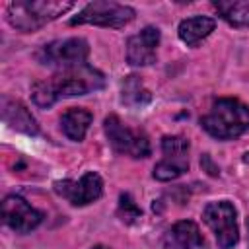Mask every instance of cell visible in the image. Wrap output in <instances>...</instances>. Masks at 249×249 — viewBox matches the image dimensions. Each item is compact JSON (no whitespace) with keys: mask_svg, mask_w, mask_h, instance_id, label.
Returning <instances> with one entry per match:
<instances>
[{"mask_svg":"<svg viewBox=\"0 0 249 249\" xmlns=\"http://www.w3.org/2000/svg\"><path fill=\"white\" fill-rule=\"evenodd\" d=\"M105 86V78L91 66H78L68 70H58L54 76L47 80H37L31 86V99L37 107H51L60 97H76L86 95L89 91L101 89Z\"/></svg>","mask_w":249,"mask_h":249,"instance_id":"6da1fadb","label":"cell"},{"mask_svg":"<svg viewBox=\"0 0 249 249\" xmlns=\"http://www.w3.org/2000/svg\"><path fill=\"white\" fill-rule=\"evenodd\" d=\"M200 126L216 140H233L249 130V105L233 97H218L200 117Z\"/></svg>","mask_w":249,"mask_h":249,"instance_id":"7a4b0ae2","label":"cell"},{"mask_svg":"<svg viewBox=\"0 0 249 249\" xmlns=\"http://www.w3.org/2000/svg\"><path fill=\"white\" fill-rule=\"evenodd\" d=\"M72 8L74 2L62 0H16L8 4L6 18L14 29L33 33Z\"/></svg>","mask_w":249,"mask_h":249,"instance_id":"3957f363","label":"cell"},{"mask_svg":"<svg viewBox=\"0 0 249 249\" xmlns=\"http://www.w3.org/2000/svg\"><path fill=\"white\" fill-rule=\"evenodd\" d=\"M136 12L119 2L95 0L86 4L74 18H70V25H99V27H124L134 19Z\"/></svg>","mask_w":249,"mask_h":249,"instance_id":"277c9868","label":"cell"},{"mask_svg":"<svg viewBox=\"0 0 249 249\" xmlns=\"http://www.w3.org/2000/svg\"><path fill=\"white\" fill-rule=\"evenodd\" d=\"M202 220L212 230L220 249H233L239 243L237 210L230 200L208 202L202 210Z\"/></svg>","mask_w":249,"mask_h":249,"instance_id":"5b68a950","label":"cell"},{"mask_svg":"<svg viewBox=\"0 0 249 249\" xmlns=\"http://www.w3.org/2000/svg\"><path fill=\"white\" fill-rule=\"evenodd\" d=\"M89 56V45L82 37H70L60 41H51L43 45L37 53V60L45 66H56L58 70L86 66Z\"/></svg>","mask_w":249,"mask_h":249,"instance_id":"8992f818","label":"cell"},{"mask_svg":"<svg viewBox=\"0 0 249 249\" xmlns=\"http://www.w3.org/2000/svg\"><path fill=\"white\" fill-rule=\"evenodd\" d=\"M105 136L111 148L117 154H126L130 158H148L150 156V142L148 136L140 130L126 126L117 115H109L103 121Z\"/></svg>","mask_w":249,"mask_h":249,"instance_id":"52a82bcc","label":"cell"},{"mask_svg":"<svg viewBox=\"0 0 249 249\" xmlns=\"http://www.w3.org/2000/svg\"><path fill=\"white\" fill-rule=\"evenodd\" d=\"M53 187H54V193L60 195L62 198H66L72 206L91 204L103 195V181H101L99 173H95V171L84 173L78 181H72V179L54 181Z\"/></svg>","mask_w":249,"mask_h":249,"instance_id":"ba28073f","label":"cell"},{"mask_svg":"<svg viewBox=\"0 0 249 249\" xmlns=\"http://www.w3.org/2000/svg\"><path fill=\"white\" fill-rule=\"evenodd\" d=\"M2 220L16 233H29L43 222V212L33 208L19 195H8L2 200Z\"/></svg>","mask_w":249,"mask_h":249,"instance_id":"9c48e42d","label":"cell"},{"mask_svg":"<svg viewBox=\"0 0 249 249\" xmlns=\"http://www.w3.org/2000/svg\"><path fill=\"white\" fill-rule=\"evenodd\" d=\"M161 33L158 27L148 25L126 41V62L130 66H150L156 62V51Z\"/></svg>","mask_w":249,"mask_h":249,"instance_id":"30bf717a","label":"cell"},{"mask_svg":"<svg viewBox=\"0 0 249 249\" xmlns=\"http://www.w3.org/2000/svg\"><path fill=\"white\" fill-rule=\"evenodd\" d=\"M0 109H2V121L14 128L16 132L27 134V136H37L39 134V124L35 121V117L31 115V111L18 99H12L8 95H2L0 101Z\"/></svg>","mask_w":249,"mask_h":249,"instance_id":"8fae6325","label":"cell"},{"mask_svg":"<svg viewBox=\"0 0 249 249\" xmlns=\"http://www.w3.org/2000/svg\"><path fill=\"white\" fill-rule=\"evenodd\" d=\"M165 245L169 249H208L198 226L193 220H181L165 233Z\"/></svg>","mask_w":249,"mask_h":249,"instance_id":"7c38bea8","label":"cell"},{"mask_svg":"<svg viewBox=\"0 0 249 249\" xmlns=\"http://www.w3.org/2000/svg\"><path fill=\"white\" fill-rule=\"evenodd\" d=\"M91 121H93V115L86 107H70L60 117V128L68 140L82 142L86 138V132Z\"/></svg>","mask_w":249,"mask_h":249,"instance_id":"4fadbf2b","label":"cell"},{"mask_svg":"<svg viewBox=\"0 0 249 249\" xmlns=\"http://www.w3.org/2000/svg\"><path fill=\"white\" fill-rule=\"evenodd\" d=\"M216 27V21L208 16H193V18H187L179 23L177 27V35L179 39L189 45V47H195L198 45L202 39H206Z\"/></svg>","mask_w":249,"mask_h":249,"instance_id":"5bb4252c","label":"cell"},{"mask_svg":"<svg viewBox=\"0 0 249 249\" xmlns=\"http://www.w3.org/2000/svg\"><path fill=\"white\" fill-rule=\"evenodd\" d=\"M150 99H152V93L144 88L140 76L130 74V76H126V78L123 80V84H121V101H123L124 105L138 109V107L148 105Z\"/></svg>","mask_w":249,"mask_h":249,"instance_id":"9a60e30c","label":"cell"},{"mask_svg":"<svg viewBox=\"0 0 249 249\" xmlns=\"http://www.w3.org/2000/svg\"><path fill=\"white\" fill-rule=\"evenodd\" d=\"M214 8L230 25L249 27V0H220Z\"/></svg>","mask_w":249,"mask_h":249,"instance_id":"2e32d148","label":"cell"},{"mask_svg":"<svg viewBox=\"0 0 249 249\" xmlns=\"http://www.w3.org/2000/svg\"><path fill=\"white\" fill-rule=\"evenodd\" d=\"M189 169V160H175V158H163L161 161H158L154 165V179L156 181H161V183H167V181H173L177 177H181L185 171Z\"/></svg>","mask_w":249,"mask_h":249,"instance_id":"e0dca14e","label":"cell"},{"mask_svg":"<svg viewBox=\"0 0 249 249\" xmlns=\"http://www.w3.org/2000/svg\"><path fill=\"white\" fill-rule=\"evenodd\" d=\"M161 152L165 158H175V160H189V140L179 134H167L161 138Z\"/></svg>","mask_w":249,"mask_h":249,"instance_id":"ac0fdd59","label":"cell"},{"mask_svg":"<svg viewBox=\"0 0 249 249\" xmlns=\"http://www.w3.org/2000/svg\"><path fill=\"white\" fill-rule=\"evenodd\" d=\"M117 216L121 218V222L124 224H134L140 220L142 210L136 206V202L132 200V196L128 193H121L119 196V206H117Z\"/></svg>","mask_w":249,"mask_h":249,"instance_id":"d6986e66","label":"cell"},{"mask_svg":"<svg viewBox=\"0 0 249 249\" xmlns=\"http://www.w3.org/2000/svg\"><path fill=\"white\" fill-rule=\"evenodd\" d=\"M200 167H202L208 175H218V173H220L218 165L212 163V158H210L208 154H202V158H200Z\"/></svg>","mask_w":249,"mask_h":249,"instance_id":"ffe728a7","label":"cell"},{"mask_svg":"<svg viewBox=\"0 0 249 249\" xmlns=\"http://www.w3.org/2000/svg\"><path fill=\"white\" fill-rule=\"evenodd\" d=\"M91 249H109V247H105V245H93Z\"/></svg>","mask_w":249,"mask_h":249,"instance_id":"44dd1931","label":"cell"},{"mask_svg":"<svg viewBox=\"0 0 249 249\" xmlns=\"http://www.w3.org/2000/svg\"><path fill=\"white\" fill-rule=\"evenodd\" d=\"M243 160H245V161H249V154H245V158H243Z\"/></svg>","mask_w":249,"mask_h":249,"instance_id":"7402d4cb","label":"cell"}]
</instances>
